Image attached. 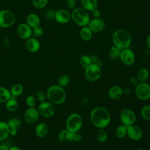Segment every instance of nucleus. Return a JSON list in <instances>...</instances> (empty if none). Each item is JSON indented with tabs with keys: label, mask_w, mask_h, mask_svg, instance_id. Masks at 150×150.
<instances>
[{
	"label": "nucleus",
	"mask_w": 150,
	"mask_h": 150,
	"mask_svg": "<svg viewBox=\"0 0 150 150\" xmlns=\"http://www.w3.org/2000/svg\"><path fill=\"white\" fill-rule=\"evenodd\" d=\"M90 120L95 127L98 128H104L110 122L111 115L105 108L97 107L91 110Z\"/></svg>",
	"instance_id": "nucleus-1"
},
{
	"label": "nucleus",
	"mask_w": 150,
	"mask_h": 150,
	"mask_svg": "<svg viewBox=\"0 0 150 150\" xmlns=\"http://www.w3.org/2000/svg\"><path fill=\"white\" fill-rule=\"evenodd\" d=\"M131 36L129 33L124 29L116 30L112 35L114 46L121 51L128 48L131 43Z\"/></svg>",
	"instance_id": "nucleus-2"
},
{
	"label": "nucleus",
	"mask_w": 150,
	"mask_h": 150,
	"mask_svg": "<svg viewBox=\"0 0 150 150\" xmlns=\"http://www.w3.org/2000/svg\"><path fill=\"white\" fill-rule=\"evenodd\" d=\"M47 99L53 104H63L66 98V94L64 88L58 84L52 85L46 91Z\"/></svg>",
	"instance_id": "nucleus-3"
},
{
	"label": "nucleus",
	"mask_w": 150,
	"mask_h": 150,
	"mask_svg": "<svg viewBox=\"0 0 150 150\" xmlns=\"http://www.w3.org/2000/svg\"><path fill=\"white\" fill-rule=\"evenodd\" d=\"M71 15L73 21L77 25L81 27L87 26L90 20L87 11L81 7L74 9Z\"/></svg>",
	"instance_id": "nucleus-4"
},
{
	"label": "nucleus",
	"mask_w": 150,
	"mask_h": 150,
	"mask_svg": "<svg viewBox=\"0 0 150 150\" xmlns=\"http://www.w3.org/2000/svg\"><path fill=\"white\" fill-rule=\"evenodd\" d=\"M83 125V119L78 113L70 114L66 121V128L72 132H79Z\"/></svg>",
	"instance_id": "nucleus-5"
},
{
	"label": "nucleus",
	"mask_w": 150,
	"mask_h": 150,
	"mask_svg": "<svg viewBox=\"0 0 150 150\" xmlns=\"http://www.w3.org/2000/svg\"><path fill=\"white\" fill-rule=\"evenodd\" d=\"M85 79L89 82L97 81L101 76V69L97 63H91L84 69Z\"/></svg>",
	"instance_id": "nucleus-6"
},
{
	"label": "nucleus",
	"mask_w": 150,
	"mask_h": 150,
	"mask_svg": "<svg viewBox=\"0 0 150 150\" xmlns=\"http://www.w3.org/2000/svg\"><path fill=\"white\" fill-rule=\"evenodd\" d=\"M16 21V16L13 12L8 9L0 11V28H7L12 26Z\"/></svg>",
	"instance_id": "nucleus-7"
},
{
	"label": "nucleus",
	"mask_w": 150,
	"mask_h": 150,
	"mask_svg": "<svg viewBox=\"0 0 150 150\" xmlns=\"http://www.w3.org/2000/svg\"><path fill=\"white\" fill-rule=\"evenodd\" d=\"M135 93L137 97L142 101L148 100L150 98V85L144 82H139L136 86Z\"/></svg>",
	"instance_id": "nucleus-8"
},
{
	"label": "nucleus",
	"mask_w": 150,
	"mask_h": 150,
	"mask_svg": "<svg viewBox=\"0 0 150 150\" xmlns=\"http://www.w3.org/2000/svg\"><path fill=\"white\" fill-rule=\"evenodd\" d=\"M38 111L40 116L45 118H49L55 114L56 110L54 104L49 101H46L39 104Z\"/></svg>",
	"instance_id": "nucleus-9"
},
{
	"label": "nucleus",
	"mask_w": 150,
	"mask_h": 150,
	"mask_svg": "<svg viewBox=\"0 0 150 150\" xmlns=\"http://www.w3.org/2000/svg\"><path fill=\"white\" fill-rule=\"evenodd\" d=\"M120 118L121 122L123 125L129 126L135 123L136 120V115L131 109L124 108L121 111Z\"/></svg>",
	"instance_id": "nucleus-10"
},
{
	"label": "nucleus",
	"mask_w": 150,
	"mask_h": 150,
	"mask_svg": "<svg viewBox=\"0 0 150 150\" xmlns=\"http://www.w3.org/2000/svg\"><path fill=\"white\" fill-rule=\"evenodd\" d=\"M39 116L37 108L35 107H28L24 112L23 119L26 124L31 125L35 124L38 121Z\"/></svg>",
	"instance_id": "nucleus-11"
},
{
	"label": "nucleus",
	"mask_w": 150,
	"mask_h": 150,
	"mask_svg": "<svg viewBox=\"0 0 150 150\" xmlns=\"http://www.w3.org/2000/svg\"><path fill=\"white\" fill-rule=\"evenodd\" d=\"M16 33L19 38L23 40H27L33 35L32 28L26 23H20L16 29Z\"/></svg>",
	"instance_id": "nucleus-12"
},
{
	"label": "nucleus",
	"mask_w": 150,
	"mask_h": 150,
	"mask_svg": "<svg viewBox=\"0 0 150 150\" xmlns=\"http://www.w3.org/2000/svg\"><path fill=\"white\" fill-rule=\"evenodd\" d=\"M120 58L121 62L127 66L132 65L134 63L135 60L134 53L129 48L121 51Z\"/></svg>",
	"instance_id": "nucleus-13"
},
{
	"label": "nucleus",
	"mask_w": 150,
	"mask_h": 150,
	"mask_svg": "<svg viewBox=\"0 0 150 150\" xmlns=\"http://www.w3.org/2000/svg\"><path fill=\"white\" fill-rule=\"evenodd\" d=\"M142 131L137 125L132 124L127 126V135L133 141H139L142 137Z\"/></svg>",
	"instance_id": "nucleus-14"
},
{
	"label": "nucleus",
	"mask_w": 150,
	"mask_h": 150,
	"mask_svg": "<svg viewBox=\"0 0 150 150\" xmlns=\"http://www.w3.org/2000/svg\"><path fill=\"white\" fill-rule=\"evenodd\" d=\"M105 24L104 21L100 18H94L90 20L88 27L92 32L98 33L101 32L105 28Z\"/></svg>",
	"instance_id": "nucleus-15"
},
{
	"label": "nucleus",
	"mask_w": 150,
	"mask_h": 150,
	"mask_svg": "<svg viewBox=\"0 0 150 150\" xmlns=\"http://www.w3.org/2000/svg\"><path fill=\"white\" fill-rule=\"evenodd\" d=\"M54 19L60 23H67L71 19V15L68 11L60 9L56 11Z\"/></svg>",
	"instance_id": "nucleus-16"
},
{
	"label": "nucleus",
	"mask_w": 150,
	"mask_h": 150,
	"mask_svg": "<svg viewBox=\"0 0 150 150\" xmlns=\"http://www.w3.org/2000/svg\"><path fill=\"white\" fill-rule=\"evenodd\" d=\"M26 49L30 53H36L40 48L39 40L35 37H31L26 40Z\"/></svg>",
	"instance_id": "nucleus-17"
},
{
	"label": "nucleus",
	"mask_w": 150,
	"mask_h": 150,
	"mask_svg": "<svg viewBox=\"0 0 150 150\" xmlns=\"http://www.w3.org/2000/svg\"><path fill=\"white\" fill-rule=\"evenodd\" d=\"M123 95V89L119 86H113L108 90V96L112 100H118Z\"/></svg>",
	"instance_id": "nucleus-18"
},
{
	"label": "nucleus",
	"mask_w": 150,
	"mask_h": 150,
	"mask_svg": "<svg viewBox=\"0 0 150 150\" xmlns=\"http://www.w3.org/2000/svg\"><path fill=\"white\" fill-rule=\"evenodd\" d=\"M35 132L39 138H45L49 133V127L45 122H40L36 125Z\"/></svg>",
	"instance_id": "nucleus-19"
},
{
	"label": "nucleus",
	"mask_w": 150,
	"mask_h": 150,
	"mask_svg": "<svg viewBox=\"0 0 150 150\" xmlns=\"http://www.w3.org/2000/svg\"><path fill=\"white\" fill-rule=\"evenodd\" d=\"M26 23L33 29L40 25V17L35 13H30L26 18Z\"/></svg>",
	"instance_id": "nucleus-20"
},
{
	"label": "nucleus",
	"mask_w": 150,
	"mask_h": 150,
	"mask_svg": "<svg viewBox=\"0 0 150 150\" xmlns=\"http://www.w3.org/2000/svg\"><path fill=\"white\" fill-rule=\"evenodd\" d=\"M9 135V127L7 122L0 121V141L6 139Z\"/></svg>",
	"instance_id": "nucleus-21"
},
{
	"label": "nucleus",
	"mask_w": 150,
	"mask_h": 150,
	"mask_svg": "<svg viewBox=\"0 0 150 150\" xmlns=\"http://www.w3.org/2000/svg\"><path fill=\"white\" fill-rule=\"evenodd\" d=\"M82 8L87 11H92L98 6V0H81Z\"/></svg>",
	"instance_id": "nucleus-22"
},
{
	"label": "nucleus",
	"mask_w": 150,
	"mask_h": 150,
	"mask_svg": "<svg viewBox=\"0 0 150 150\" xmlns=\"http://www.w3.org/2000/svg\"><path fill=\"white\" fill-rule=\"evenodd\" d=\"M11 97L10 90L4 87L0 86V103H5Z\"/></svg>",
	"instance_id": "nucleus-23"
},
{
	"label": "nucleus",
	"mask_w": 150,
	"mask_h": 150,
	"mask_svg": "<svg viewBox=\"0 0 150 150\" xmlns=\"http://www.w3.org/2000/svg\"><path fill=\"white\" fill-rule=\"evenodd\" d=\"M5 107L8 111L13 112L19 108V103L15 99L11 97L5 103Z\"/></svg>",
	"instance_id": "nucleus-24"
},
{
	"label": "nucleus",
	"mask_w": 150,
	"mask_h": 150,
	"mask_svg": "<svg viewBox=\"0 0 150 150\" xmlns=\"http://www.w3.org/2000/svg\"><path fill=\"white\" fill-rule=\"evenodd\" d=\"M80 35L83 40L88 41L93 36V32L87 26H86L82 27V28L80 29Z\"/></svg>",
	"instance_id": "nucleus-25"
},
{
	"label": "nucleus",
	"mask_w": 150,
	"mask_h": 150,
	"mask_svg": "<svg viewBox=\"0 0 150 150\" xmlns=\"http://www.w3.org/2000/svg\"><path fill=\"white\" fill-rule=\"evenodd\" d=\"M24 88L23 86L21 84L19 83H16L13 84L11 89H10V92L11 93L12 97H18L21 96L23 92Z\"/></svg>",
	"instance_id": "nucleus-26"
},
{
	"label": "nucleus",
	"mask_w": 150,
	"mask_h": 150,
	"mask_svg": "<svg viewBox=\"0 0 150 150\" xmlns=\"http://www.w3.org/2000/svg\"><path fill=\"white\" fill-rule=\"evenodd\" d=\"M149 77V71L146 68H141L137 72V78L139 82L145 81Z\"/></svg>",
	"instance_id": "nucleus-27"
},
{
	"label": "nucleus",
	"mask_w": 150,
	"mask_h": 150,
	"mask_svg": "<svg viewBox=\"0 0 150 150\" xmlns=\"http://www.w3.org/2000/svg\"><path fill=\"white\" fill-rule=\"evenodd\" d=\"M115 135L118 138H124L127 134V126L124 125H121L118 126L115 132Z\"/></svg>",
	"instance_id": "nucleus-28"
},
{
	"label": "nucleus",
	"mask_w": 150,
	"mask_h": 150,
	"mask_svg": "<svg viewBox=\"0 0 150 150\" xmlns=\"http://www.w3.org/2000/svg\"><path fill=\"white\" fill-rule=\"evenodd\" d=\"M70 131L67 130L66 128L62 129L60 131V132L58 134L57 139L60 142H65V141H69L70 135Z\"/></svg>",
	"instance_id": "nucleus-29"
},
{
	"label": "nucleus",
	"mask_w": 150,
	"mask_h": 150,
	"mask_svg": "<svg viewBox=\"0 0 150 150\" xmlns=\"http://www.w3.org/2000/svg\"><path fill=\"white\" fill-rule=\"evenodd\" d=\"M97 140L100 142H104L108 139L107 132L104 128H100L96 134Z\"/></svg>",
	"instance_id": "nucleus-30"
},
{
	"label": "nucleus",
	"mask_w": 150,
	"mask_h": 150,
	"mask_svg": "<svg viewBox=\"0 0 150 150\" xmlns=\"http://www.w3.org/2000/svg\"><path fill=\"white\" fill-rule=\"evenodd\" d=\"M8 125L9 128H15L18 129L22 125V121L21 120L16 117H12L10 118L8 122Z\"/></svg>",
	"instance_id": "nucleus-31"
},
{
	"label": "nucleus",
	"mask_w": 150,
	"mask_h": 150,
	"mask_svg": "<svg viewBox=\"0 0 150 150\" xmlns=\"http://www.w3.org/2000/svg\"><path fill=\"white\" fill-rule=\"evenodd\" d=\"M70 82V77L67 74L61 75L57 80V84L60 87L64 88L66 87Z\"/></svg>",
	"instance_id": "nucleus-32"
},
{
	"label": "nucleus",
	"mask_w": 150,
	"mask_h": 150,
	"mask_svg": "<svg viewBox=\"0 0 150 150\" xmlns=\"http://www.w3.org/2000/svg\"><path fill=\"white\" fill-rule=\"evenodd\" d=\"M141 115L146 121L150 120V105H145L141 110Z\"/></svg>",
	"instance_id": "nucleus-33"
},
{
	"label": "nucleus",
	"mask_w": 150,
	"mask_h": 150,
	"mask_svg": "<svg viewBox=\"0 0 150 150\" xmlns=\"http://www.w3.org/2000/svg\"><path fill=\"white\" fill-rule=\"evenodd\" d=\"M120 53H121V50H119L115 46L112 45L110 49L108 55H109V57L110 59H116L120 57Z\"/></svg>",
	"instance_id": "nucleus-34"
},
{
	"label": "nucleus",
	"mask_w": 150,
	"mask_h": 150,
	"mask_svg": "<svg viewBox=\"0 0 150 150\" xmlns=\"http://www.w3.org/2000/svg\"><path fill=\"white\" fill-rule=\"evenodd\" d=\"M79 63L80 65L85 69L91 63H92L91 57L87 55H83L79 59Z\"/></svg>",
	"instance_id": "nucleus-35"
},
{
	"label": "nucleus",
	"mask_w": 150,
	"mask_h": 150,
	"mask_svg": "<svg viewBox=\"0 0 150 150\" xmlns=\"http://www.w3.org/2000/svg\"><path fill=\"white\" fill-rule=\"evenodd\" d=\"M49 0H32L33 5L37 9L44 8L47 4Z\"/></svg>",
	"instance_id": "nucleus-36"
},
{
	"label": "nucleus",
	"mask_w": 150,
	"mask_h": 150,
	"mask_svg": "<svg viewBox=\"0 0 150 150\" xmlns=\"http://www.w3.org/2000/svg\"><path fill=\"white\" fill-rule=\"evenodd\" d=\"M82 139V136L80 134H79L78 132H70V137L69 141L70 142H80Z\"/></svg>",
	"instance_id": "nucleus-37"
},
{
	"label": "nucleus",
	"mask_w": 150,
	"mask_h": 150,
	"mask_svg": "<svg viewBox=\"0 0 150 150\" xmlns=\"http://www.w3.org/2000/svg\"><path fill=\"white\" fill-rule=\"evenodd\" d=\"M36 99L40 103L46 101L47 96L46 93H45L43 91H38L36 93Z\"/></svg>",
	"instance_id": "nucleus-38"
},
{
	"label": "nucleus",
	"mask_w": 150,
	"mask_h": 150,
	"mask_svg": "<svg viewBox=\"0 0 150 150\" xmlns=\"http://www.w3.org/2000/svg\"><path fill=\"white\" fill-rule=\"evenodd\" d=\"M32 32H33V36L35 38L40 37L43 34V29L42 27L39 25L38 26H36L32 29Z\"/></svg>",
	"instance_id": "nucleus-39"
},
{
	"label": "nucleus",
	"mask_w": 150,
	"mask_h": 150,
	"mask_svg": "<svg viewBox=\"0 0 150 150\" xmlns=\"http://www.w3.org/2000/svg\"><path fill=\"white\" fill-rule=\"evenodd\" d=\"M26 104L28 107H35L36 98L32 95H29L26 98Z\"/></svg>",
	"instance_id": "nucleus-40"
},
{
	"label": "nucleus",
	"mask_w": 150,
	"mask_h": 150,
	"mask_svg": "<svg viewBox=\"0 0 150 150\" xmlns=\"http://www.w3.org/2000/svg\"><path fill=\"white\" fill-rule=\"evenodd\" d=\"M55 13H56V11L54 10H53V9H49L46 11L45 13V16L47 19L52 20L54 19Z\"/></svg>",
	"instance_id": "nucleus-41"
},
{
	"label": "nucleus",
	"mask_w": 150,
	"mask_h": 150,
	"mask_svg": "<svg viewBox=\"0 0 150 150\" xmlns=\"http://www.w3.org/2000/svg\"><path fill=\"white\" fill-rule=\"evenodd\" d=\"M67 5L68 8L70 9H74L76 6V0H67Z\"/></svg>",
	"instance_id": "nucleus-42"
},
{
	"label": "nucleus",
	"mask_w": 150,
	"mask_h": 150,
	"mask_svg": "<svg viewBox=\"0 0 150 150\" xmlns=\"http://www.w3.org/2000/svg\"><path fill=\"white\" fill-rule=\"evenodd\" d=\"M91 14H92V15H93V16L94 18H99V17L100 16L101 12H100V11L98 9H97V8L95 9H94V10H93V11H91Z\"/></svg>",
	"instance_id": "nucleus-43"
},
{
	"label": "nucleus",
	"mask_w": 150,
	"mask_h": 150,
	"mask_svg": "<svg viewBox=\"0 0 150 150\" xmlns=\"http://www.w3.org/2000/svg\"><path fill=\"white\" fill-rule=\"evenodd\" d=\"M18 133V129L15 128H9V135L15 136Z\"/></svg>",
	"instance_id": "nucleus-44"
},
{
	"label": "nucleus",
	"mask_w": 150,
	"mask_h": 150,
	"mask_svg": "<svg viewBox=\"0 0 150 150\" xmlns=\"http://www.w3.org/2000/svg\"><path fill=\"white\" fill-rule=\"evenodd\" d=\"M130 81H131V83L133 85H135L137 86L138 84V79L137 78V77H132L130 79Z\"/></svg>",
	"instance_id": "nucleus-45"
},
{
	"label": "nucleus",
	"mask_w": 150,
	"mask_h": 150,
	"mask_svg": "<svg viewBox=\"0 0 150 150\" xmlns=\"http://www.w3.org/2000/svg\"><path fill=\"white\" fill-rule=\"evenodd\" d=\"M9 146L5 144H0V150H9Z\"/></svg>",
	"instance_id": "nucleus-46"
},
{
	"label": "nucleus",
	"mask_w": 150,
	"mask_h": 150,
	"mask_svg": "<svg viewBox=\"0 0 150 150\" xmlns=\"http://www.w3.org/2000/svg\"><path fill=\"white\" fill-rule=\"evenodd\" d=\"M146 45L149 49H150V35L147 37L146 40Z\"/></svg>",
	"instance_id": "nucleus-47"
},
{
	"label": "nucleus",
	"mask_w": 150,
	"mask_h": 150,
	"mask_svg": "<svg viewBox=\"0 0 150 150\" xmlns=\"http://www.w3.org/2000/svg\"><path fill=\"white\" fill-rule=\"evenodd\" d=\"M9 150H22V149L18 146H12L9 147Z\"/></svg>",
	"instance_id": "nucleus-48"
},
{
	"label": "nucleus",
	"mask_w": 150,
	"mask_h": 150,
	"mask_svg": "<svg viewBox=\"0 0 150 150\" xmlns=\"http://www.w3.org/2000/svg\"><path fill=\"white\" fill-rule=\"evenodd\" d=\"M138 150H143L142 149H141V148H139Z\"/></svg>",
	"instance_id": "nucleus-49"
},
{
	"label": "nucleus",
	"mask_w": 150,
	"mask_h": 150,
	"mask_svg": "<svg viewBox=\"0 0 150 150\" xmlns=\"http://www.w3.org/2000/svg\"><path fill=\"white\" fill-rule=\"evenodd\" d=\"M149 129H150V127H149Z\"/></svg>",
	"instance_id": "nucleus-50"
},
{
	"label": "nucleus",
	"mask_w": 150,
	"mask_h": 150,
	"mask_svg": "<svg viewBox=\"0 0 150 150\" xmlns=\"http://www.w3.org/2000/svg\"><path fill=\"white\" fill-rule=\"evenodd\" d=\"M0 29H1V28H0Z\"/></svg>",
	"instance_id": "nucleus-51"
}]
</instances>
